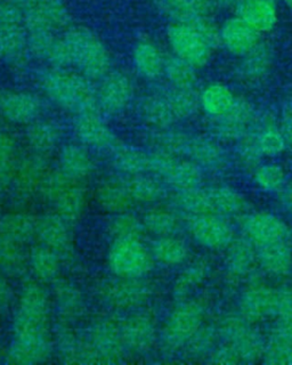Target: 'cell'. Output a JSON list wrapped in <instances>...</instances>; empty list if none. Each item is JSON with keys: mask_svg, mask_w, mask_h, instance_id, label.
<instances>
[{"mask_svg": "<svg viewBox=\"0 0 292 365\" xmlns=\"http://www.w3.org/2000/svg\"><path fill=\"white\" fill-rule=\"evenodd\" d=\"M187 159L197 163L202 169L221 170L229 163L226 152L221 144L209 137H191Z\"/></svg>", "mask_w": 292, "mask_h": 365, "instance_id": "21", "label": "cell"}, {"mask_svg": "<svg viewBox=\"0 0 292 365\" xmlns=\"http://www.w3.org/2000/svg\"><path fill=\"white\" fill-rule=\"evenodd\" d=\"M278 125L286 142V148H292V96L288 97L282 104Z\"/></svg>", "mask_w": 292, "mask_h": 365, "instance_id": "55", "label": "cell"}, {"mask_svg": "<svg viewBox=\"0 0 292 365\" xmlns=\"http://www.w3.org/2000/svg\"><path fill=\"white\" fill-rule=\"evenodd\" d=\"M4 118L3 115H1V113H0V123H1V121H3Z\"/></svg>", "mask_w": 292, "mask_h": 365, "instance_id": "61", "label": "cell"}, {"mask_svg": "<svg viewBox=\"0 0 292 365\" xmlns=\"http://www.w3.org/2000/svg\"><path fill=\"white\" fill-rule=\"evenodd\" d=\"M215 334L214 331L209 328H202L201 327L197 334L189 339V344H191V348L195 353H202V351H207L210 346L212 345Z\"/></svg>", "mask_w": 292, "mask_h": 365, "instance_id": "56", "label": "cell"}, {"mask_svg": "<svg viewBox=\"0 0 292 365\" xmlns=\"http://www.w3.org/2000/svg\"><path fill=\"white\" fill-rule=\"evenodd\" d=\"M286 9H290L292 11V0H282Z\"/></svg>", "mask_w": 292, "mask_h": 365, "instance_id": "60", "label": "cell"}, {"mask_svg": "<svg viewBox=\"0 0 292 365\" xmlns=\"http://www.w3.org/2000/svg\"><path fill=\"white\" fill-rule=\"evenodd\" d=\"M206 190L212 211L219 216L240 215L248 208V201L246 197L231 186H212Z\"/></svg>", "mask_w": 292, "mask_h": 365, "instance_id": "37", "label": "cell"}, {"mask_svg": "<svg viewBox=\"0 0 292 365\" xmlns=\"http://www.w3.org/2000/svg\"><path fill=\"white\" fill-rule=\"evenodd\" d=\"M26 140L32 153L46 155L54 151L60 143V131L58 127L48 123L36 120L28 125L26 131Z\"/></svg>", "mask_w": 292, "mask_h": 365, "instance_id": "35", "label": "cell"}, {"mask_svg": "<svg viewBox=\"0 0 292 365\" xmlns=\"http://www.w3.org/2000/svg\"><path fill=\"white\" fill-rule=\"evenodd\" d=\"M256 125L257 129L251 130V133L263 157L274 158L280 155L286 150V144L278 123L273 121V119L265 118L261 123H256Z\"/></svg>", "mask_w": 292, "mask_h": 365, "instance_id": "40", "label": "cell"}, {"mask_svg": "<svg viewBox=\"0 0 292 365\" xmlns=\"http://www.w3.org/2000/svg\"><path fill=\"white\" fill-rule=\"evenodd\" d=\"M56 300L60 307L66 313H77L81 307V297L79 291L71 285L61 284L55 289Z\"/></svg>", "mask_w": 292, "mask_h": 365, "instance_id": "54", "label": "cell"}, {"mask_svg": "<svg viewBox=\"0 0 292 365\" xmlns=\"http://www.w3.org/2000/svg\"><path fill=\"white\" fill-rule=\"evenodd\" d=\"M191 137L192 136L182 131L164 129L155 137V146L159 151L166 152L176 157L187 158Z\"/></svg>", "mask_w": 292, "mask_h": 365, "instance_id": "49", "label": "cell"}, {"mask_svg": "<svg viewBox=\"0 0 292 365\" xmlns=\"http://www.w3.org/2000/svg\"><path fill=\"white\" fill-rule=\"evenodd\" d=\"M257 114L248 101L238 98L226 114L212 119V131L218 140L239 142L255 127Z\"/></svg>", "mask_w": 292, "mask_h": 365, "instance_id": "10", "label": "cell"}, {"mask_svg": "<svg viewBox=\"0 0 292 365\" xmlns=\"http://www.w3.org/2000/svg\"><path fill=\"white\" fill-rule=\"evenodd\" d=\"M39 97L26 91H0V113L4 120L15 125H30L39 117Z\"/></svg>", "mask_w": 292, "mask_h": 365, "instance_id": "15", "label": "cell"}, {"mask_svg": "<svg viewBox=\"0 0 292 365\" xmlns=\"http://www.w3.org/2000/svg\"><path fill=\"white\" fill-rule=\"evenodd\" d=\"M113 165L126 176L149 174L151 173V153L130 146H118L113 154Z\"/></svg>", "mask_w": 292, "mask_h": 365, "instance_id": "39", "label": "cell"}, {"mask_svg": "<svg viewBox=\"0 0 292 365\" xmlns=\"http://www.w3.org/2000/svg\"><path fill=\"white\" fill-rule=\"evenodd\" d=\"M151 173L177 192L201 187L204 180L202 168L197 163L159 150L151 153Z\"/></svg>", "mask_w": 292, "mask_h": 365, "instance_id": "5", "label": "cell"}, {"mask_svg": "<svg viewBox=\"0 0 292 365\" xmlns=\"http://www.w3.org/2000/svg\"><path fill=\"white\" fill-rule=\"evenodd\" d=\"M280 202L288 214L292 215V180L280 191Z\"/></svg>", "mask_w": 292, "mask_h": 365, "instance_id": "58", "label": "cell"}, {"mask_svg": "<svg viewBox=\"0 0 292 365\" xmlns=\"http://www.w3.org/2000/svg\"><path fill=\"white\" fill-rule=\"evenodd\" d=\"M48 353L47 336H15L9 361L15 364H35L45 361Z\"/></svg>", "mask_w": 292, "mask_h": 365, "instance_id": "26", "label": "cell"}, {"mask_svg": "<svg viewBox=\"0 0 292 365\" xmlns=\"http://www.w3.org/2000/svg\"><path fill=\"white\" fill-rule=\"evenodd\" d=\"M167 14L177 23H193L204 17L214 16V0H160Z\"/></svg>", "mask_w": 292, "mask_h": 365, "instance_id": "30", "label": "cell"}, {"mask_svg": "<svg viewBox=\"0 0 292 365\" xmlns=\"http://www.w3.org/2000/svg\"><path fill=\"white\" fill-rule=\"evenodd\" d=\"M95 197L100 208L115 215L127 212L134 205L123 180H106L100 182Z\"/></svg>", "mask_w": 292, "mask_h": 365, "instance_id": "29", "label": "cell"}, {"mask_svg": "<svg viewBox=\"0 0 292 365\" xmlns=\"http://www.w3.org/2000/svg\"><path fill=\"white\" fill-rule=\"evenodd\" d=\"M58 170L75 180H83L93 174L95 169L94 160L83 146H64L58 157Z\"/></svg>", "mask_w": 292, "mask_h": 365, "instance_id": "31", "label": "cell"}, {"mask_svg": "<svg viewBox=\"0 0 292 365\" xmlns=\"http://www.w3.org/2000/svg\"><path fill=\"white\" fill-rule=\"evenodd\" d=\"M51 173L52 170L45 157L31 153L18 160L12 186L21 197H35L37 194H41Z\"/></svg>", "mask_w": 292, "mask_h": 365, "instance_id": "13", "label": "cell"}, {"mask_svg": "<svg viewBox=\"0 0 292 365\" xmlns=\"http://www.w3.org/2000/svg\"><path fill=\"white\" fill-rule=\"evenodd\" d=\"M123 182L134 202L153 203L166 195L164 184L149 174L126 176Z\"/></svg>", "mask_w": 292, "mask_h": 365, "instance_id": "38", "label": "cell"}, {"mask_svg": "<svg viewBox=\"0 0 292 365\" xmlns=\"http://www.w3.org/2000/svg\"><path fill=\"white\" fill-rule=\"evenodd\" d=\"M48 297L41 287L30 284L21 296L14 319L15 336H46Z\"/></svg>", "mask_w": 292, "mask_h": 365, "instance_id": "6", "label": "cell"}, {"mask_svg": "<svg viewBox=\"0 0 292 365\" xmlns=\"http://www.w3.org/2000/svg\"><path fill=\"white\" fill-rule=\"evenodd\" d=\"M265 357L269 364L292 365V336L273 331L271 341L265 349Z\"/></svg>", "mask_w": 292, "mask_h": 365, "instance_id": "51", "label": "cell"}, {"mask_svg": "<svg viewBox=\"0 0 292 365\" xmlns=\"http://www.w3.org/2000/svg\"><path fill=\"white\" fill-rule=\"evenodd\" d=\"M165 57L152 43H140L134 51V68L136 73L147 81H155L164 77Z\"/></svg>", "mask_w": 292, "mask_h": 365, "instance_id": "33", "label": "cell"}, {"mask_svg": "<svg viewBox=\"0 0 292 365\" xmlns=\"http://www.w3.org/2000/svg\"><path fill=\"white\" fill-rule=\"evenodd\" d=\"M168 40L172 55L198 70L209 64L216 51L215 46L192 23L176 22L170 26Z\"/></svg>", "mask_w": 292, "mask_h": 365, "instance_id": "4", "label": "cell"}, {"mask_svg": "<svg viewBox=\"0 0 292 365\" xmlns=\"http://www.w3.org/2000/svg\"><path fill=\"white\" fill-rule=\"evenodd\" d=\"M256 185L265 192H280L286 185V171L275 163H261L254 170Z\"/></svg>", "mask_w": 292, "mask_h": 365, "instance_id": "48", "label": "cell"}, {"mask_svg": "<svg viewBox=\"0 0 292 365\" xmlns=\"http://www.w3.org/2000/svg\"><path fill=\"white\" fill-rule=\"evenodd\" d=\"M275 56L272 47L261 41L249 54L239 58L234 76L241 85L248 88H257L272 76Z\"/></svg>", "mask_w": 292, "mask_h": 365, "instance_id": "9", "label": "cell"}, {"mask_svg": "<svg viewBox=\"0 0 292 365\" xmlns=\"http://www.w3.org/2000/svg\"><path fill=\"white\" fill-rule=\"evenodd\" d=\"M29 265L38 279L51 281L60 272V256L46 245H36L30 254Z\"/></svg>", "mask_w": 292, "mask_h": 365, "instance_id": "44", "label": "cell"}, {"mask_svg": "<svg viewBox=\"0 0 292 365\" xmlns=\"http://www.w3.org/2000/svg\"><path fill=\"white\" fill-rule=\"evenodd\" d=\"M175 205L189 218L202 216L207 214H215L210 205L209 197L204 188H192L187 191H178L175 197Z\"/></svg>", "mask_w": 292, "mask_h": 365, "instance_id": "46", "label": "cell"}, {"mask_svg": "<svg viewBox=\"0 0 292 365\" xmlns=\"http://www.w3.org/2000/svg\"><path fill=\"white\" fill-rule=\"evenodd\" d=\"M189 249L182 240L172 237H159L152 245L153 258L165 265H177L187 259Z\"/></svg>", "mask_w": 292, "mask_h": 365, "instance_id": "45", "label": "cell"}, {"mask_svg": "<svg viewBox=\"0 0 292 365\" xmlns=\"http://www.w3.org/2000/svg\"><path fill=\"white\" fill-rule=\"evenodd\" d=\"M162 93L177 120L189 119L200 108L197 89L175 88L168 86L162 89Z\"/></svg>", "mask_w": 292, "mask_h": 365, "instance_id": "42", "label": "cell"}, {"mask_svg": "<svg viewBox=\"0 0 292 365\" xmlns=\"http://www.w3.org/2000/svg\"><path fill=\"white\" fill-rule=\"evenodd\" d=\"M257 260L261 267L274 275H284L292 265V252L286 240L255 245Z\"/></svg>", "mask_w": 292, "mask_h": 365, "instance_id": "32", "label": "cell"}, {"mask_svg": "<svg viewBox=\"0 0 292 365\" xmlns=\"http://www.w3.org/2000/svg\"><path fill=\"white\" fill-rule=\"evenodd\" d=\"M234 14L263 36L278 26L280 6L278 0H242L235 7Z\"/></svg>", "mask_w": 292, "mask_h": 365, "instance_id": "18", "label": "cell"}, {"mask_svg": "<svg viewBox=\"0 0 292 365\" xmlns=\"http://www.w3.org/2000/svg\"><path fill=\"white\" fill-rule=\"evenodd\" d=\"M41 194L66 222L79 220L86 207V190L83 182L61 170L51 173Z\"/></svg>", "mask_w": 292, "mask_h": 365, "instance_id": "2", "label": "cell"}, {"mask_svg": "<svg viewBox=\"0 0 292 365\" xmlns=\"http://www.w3.org/2000/svg\"><path fill=\"white\" fill-rule=\"evenodd\" d=\"M278 291L266 287H255L244 292L241 298V313L248 321H257L265 317H275Z\"/></svg>", "mask_w": 292, "mask_h": 365, "instance_id": "22", "label": "cell"}, {"mask_svg": "<svg viewBox=\"0 0 292 365\" xmlns=\"http://www.w3.org/2000/svg\"><path fill=\"white\" fill-rule=\"evenodd\" d=\"M138 108L142 119L159 130L170 128L177 121L162 91L144 96Z\"/></svg>", "mask_w": 292, "mask_h": 365, "instance_id": "28", "label": "cell"}, {"mask_svg": "<svg viewBox=\"0 0 292 365\" xmlns=\"http://www.w3.org/2000/svg\"><path fill=\"white\" fill-rule=\"evenodd\" d=\"M149 290L136 279L121 277L110 283L104 290V297L109 304L117 308H132L146 299Z\"/></svg>", "mask_w": 292, "mask_h": 365, "instance_id": "27", "label": "cell"}, {"mask_svg": "<svg viewBox=\"0 0 292 365\" xmlns=\"http://www.w3.org/2000/svg\"><path fill=\"white\" fill-rule=\"evenodd\" d=\"M24 245L0 237V268L5 273L20 277L29 265V257L24 250Z\"/></svg>", "mask_w": 292, "mask_h": 365, "instance_id": "43", "label": "cell"}, {"mask_svg": "<svg viewBox=\"0 0 292 365\" xmlns=\"http://www.w3.org/2000/svg\"><path fill=\"white\" fill-rule=\"evenodd\" d=\"M121 332L125 345L134 351H146L155 340V322L145 314H135L121 323Z\"/></svg>", "mask_w": 292, "mask_h": 365, "instance_id": "25", "label": "cell"}, {"mask_svg": "<svg viewBox=\"0 0 292 365\" xmlns=\"http://www.w3.org/2000/svg\"><path fill=\"white\" fill-rule=\"evenodd\" d=\"M13 298L12 287L6 277L0 272V307H6Z\"/></svg>", "mask_w": 292, "mask_h": 365, "instance_id": "57", "label": "cell"}, {"mask_svg": "<svg viewBox=\"0 0 292 365\" xmlns=\"http://www.w3.org/2000/svg\"><path fill=\"white\" fill-rule=\"evenodd\" d=\"M238 158L241 165L248 170H254L258 165H261L263 154L259 151L251 131L239 140Z\"/></svg>", "mask_w": 292, "mask_h": 365, "instance_id": "53", "label": "cell"}, {"mask_svg": "<svg viewBox=\"0 0 292 365\" xmlns=\"http://www.w3.org/2000/svg\"><path fill=\"white\" fill-rule=\"evenodd\" d=\"M261 41V34L235 14L219 24V47L231 56H246Z\"/></svg>", "mask_w": 292, "mask_h": 365, "instance_id": "12", "label": "cell"}, {"mask_svg": "<svg viewBox=\"0 0 292 365\" xmlns=\"http://www.w3.org/2000/svg\"><path fill=\"white\" fill-rule=\"evenodd\" d=\"M219 334L232 348L239 361L252 362L263 353V344L258 334L248 325V319L229 317L221 323Z\"/></svg>", "mask_w": 292, "mask_h": 365, "instance_id": "11", "label": "cell"}, {"mask_svg": "<svg viewBox=\"0 0 292 365\" xmlns=\"http://www.w3.org/2000/svg\"><path fill=\"white\" fill-rule=\"evenodd\" d=\"M257 260L256 247L248 239L233 240L226 255V266L235 277H244L255 268Z\"/></svg>", "mask_w": 292, "mask_h": 365, "instance_id": "36", "label": "cell"}, {"mask_svg": "<svg viewBox=\"0 0 292 365\" xmlns=\"http://www.w3.org/2000/svg\"><path fill=\"white\" fill-rule=\"evenodd\" d=\"M242 0H214L216 9H233L241 3Z\"/></svg>", "mask_w": 292, "mask_h": 365, "instance_id": "59", "label": "cell"}, {"mask_svg": "<svg viewBox=\"0 0 292 365\" xmlns=\"http://www.w3.org/2000/svg\"><path fill=\"white\" fill-rule=\"evenodd\" d=\"M164 77L170 87L195 89L199 81L198 68L172 55L166 60Z\"/></svg>", "mask_w": 292, "mask_h": 365, "instance_id": "41", "label": "cell"}, {"mask_svg": "<svg viewBox=\"0 0 292 365\" xmlns=\"http://www.w3.org/2000/svg\"><path fill=\"white\" fill-rule=\"evenodd\" d=\"M36 237L41 245L52 249L60 257L69 255L73 247L66 220L58 214L45 215L38 218Z\"/></svg>", "mask_w": 292, "mask_h": 365, "instance_id": "20", "label": "cell"}, {"mask_svg": "<svg viewBox=\"0 0 292 365\" xmlns=\"http://www.w3.org/2000/svg\"><path fill=\"white\" fill-rule=\"evenodd\" d=\"M93 83L75 70L68 68L52 66L38 76V83L45 96L55 106L77 115L98 110L96 88Z\"/></svg>", "mask_w": 292, "mask_h": 365, "instance_id": "1", "label": "cell"}, {"mask_svg": "<svg viewBox=\"0 0 292 365\" xmlns=\"http://www.w3.org/2000/svg\"><path fill=\"white\" fill-rule=\"evenodd\" d=\"M36 217L26 212H12L0 218V237L12 240L15 242L28 243L37 233Z\"/></svg>", "mask_w": 292, "mask_h": 365, "instance_id": "34", "label": "cell"}, {"mask_svg": "<svg viewBox=\"0 0 292 365\" xmlns=\"http://www.w3.org/2000/svg\"><path fill=\"white\" fill-rule=\"evenodd\" d=\"M144 227L157 237H172L179 230V222L175 215L164 209H153L145 215Z\"/></svg>", "mask_w": 292, "mask_h": 365, "instance_id": "47", "label": "cell"}, {"mask_svg": "<svg viewBox=\"0 0 292 365\" xmlns=\"http://www.w3.org/2000/svg\"><path fill=\"white\" fill-rule=\"evenodd\" d=\"M75 131L81 144L95 150H113L118 148V140L109 125L102 119L98 110L78 114Z\"/></svg>", "mask_w": 292, "mask_h": 365, "instance_id": "16", "label": "cell"}, {"mask_svg": "<svg viewBox=\"0 0 292 365\" xmlns=\"http://www.w3.org/2000/svg\"><path fill=\"white\" fill-rule=\"evenodd\" d=\"M204 308L194 302H183L170 315L166 327V340L170 345L181 346L189 341L202 327Z\"/></svg>", "mask_w": 292, "mask_h": 365, "instance_id": "14", "label": "cell"}, {"mask_svg": "<svg viewBox=\"0 0 292 365\" xmlns=\"http://www.w3.org/2000/svg\"><path fill=\"white\" fill-rule=\"evenodd\" d=\"M189 231L197 242L206 248L223 249L229 247L234 237L232 227L219 215L207 214L189 218Z\"/></svg>", "mask_w": 292, "mask_h": 365, "instance_id": "17", "label": "cell"}, {"mask_svg": "<svg viewBox=\"0 0 292 365\" xmlns=\"http://www.w3.org/2000/svg\"><path fill=\"white\" fill-rule=\"evenodd\" d=\"M206 275L207 262L204 260H197L193 262L192 265H189L176 281L175 289H174L175 296L181 299L187 298L191 291L201 284Z\"/></svg>", "mask_w": 292, "mask_h": 365, "instance_id": "50", "label": "cell"}, {"mask_svg": "<svg viewBox=\"0 0 292 365\" xmlns=\"http://www.w3.org/2000/svg\"><path fill=\"white\" fill-rule=\"evenodd\" d=\"M71 66L92 81H100L111 71V58L104 46L92 36L75 32L66 41Z\"/></svg>", "mask_w": 292, "mask_h": 365, "instance_id": "3", "label": "cell"}, {"mask_svg": "<svg viewBox=\"0 0 292 365\" xmlns=\"http://www.w3.org/2000/svg\"><path fill=\"white\" fill-rule=\"evenodd\" d=\"M242 230L246 239L255 245L282 241L288 235L286 224L278 217L266 211H258L244 217Z\"/></svg>", "mask_w": 292, "mask_h": 365, "instance_id": "19", "label": "cell"}, {"mask_svg": "<svg viewBox=\"0 0 292 365\" xmlns=\"http://www.w3.org/2000/svg\"><path fill=\"white\" fill-rule=\"evenodd\" d=\"M239 97L223 83H212L199 91L200 108L212 119L221 117L234 106Z\"/></svg>", "mask_w": 292, "mask_h": 365, "instance_id": "24", "label": "cell"}, {"mask_svg": "<svg viewBox=\"0 0 292 365\" xmlns=\"http://www.w3.org/2000/svg\"><path fill=\"white\" fill-rule=\"evenodd\" d=\"M109 265L119 277L137 279L151 268L152 257L140 239H118L110 249Z\"/></svg>", "mask_w": 292, "mask_h": 365, "instance_id": "7", "label": "cell"}, {"mask_svg": "<svg viewBox=\"0 0 292 365\" xmlns=\"http://www.w3.org/2000/svg\"><path fill=\"white\" fill-rule=\"evenodd\" d=\"M98 83L100 85L96 88L98 108L105 113H119L132 102L134 83L126 72L111 70Z\"/></svg>", "mask_w": 292, "mask_h": 365, "instance_id": "8", "label": "cell"}, {"mask_svg": "<svg viewBox=\"0 0 292 365\" xmlns=\"http://www.w3.org/2000/svg\"><path fill=\"white\" fill-rule=\"evenodd\" d=\"M144 228V224L140 222L137 217L128 212L115 215L110 224V232L115 240L140 239Z\"/></svg>", "mask_w": 292, "mask_h": 365, "instance_id": "52", "label": "cell"}, {"mask_svg": "<svg viewBox=\"0 0 292 365\" xmlns=\"http://www.w3.org/2000/svg\"><path fill=\"white\" fill-rule=\"evenodd\" d=\"M90 345L100 359H109L119 356L123 344L121 324L106 319L95 325L90 334Z\"/></svg>", "mask_w": 292, "mask_h": 365, "instance_id": "23", "label": "cell"}]
</instances>
